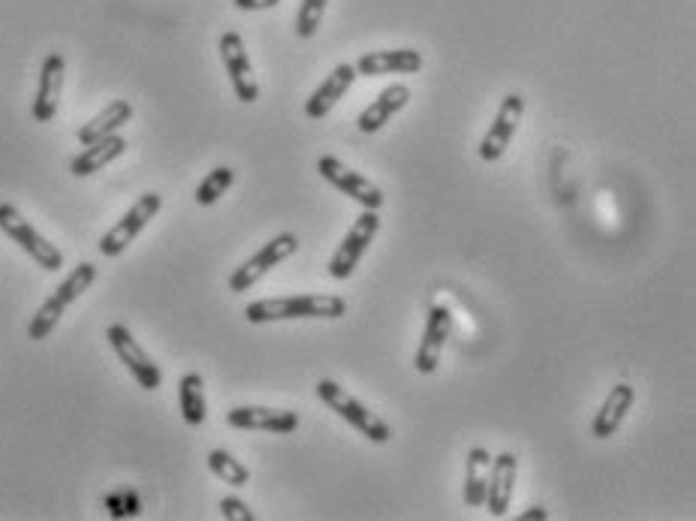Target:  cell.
I'll list each match as a JSON object with an SVG mask.
<instances>
[{
  "label": "cell",
  "instance_id": "obj_10",
  "mask_svg": "<svg viewBox=\"0 0 696 521\" xmlns=\"http://www.w3.org/2000/svg\"><path fill=\"white\" fill-rule=\"evenodd\" d=\"M221 61L226 67V75L233 82V91L241 103H257L260 99V85H257V75H253V63L248 58V49H245V39L236 31H226L221 34Z\"/></svg>",
  "mask_w": 696,
  "mask_h": 521
},
{
  "label": "cell",
  "instance_id": "obj_12",
  "mask_svg": "<svg viewBox=\"0 0 696 521\" xmlns=\"http://www.w3.org/2000/svg\"><path fill=\"white\" fill-rule=\"evenodd\" d=\"M63 75H67V61L58 51L46 55L43 70H39V85L37 99H34V121L37 125H49L55 121V115L61 109V94H63Z\"/></svg>",
  "mask_w": 696,
  "mask_h": 521
},
{
  "label": "cell",
  "instance_id": "obj_29",
  "mask_svg": "<svg viewBox=\"0 0 696 521\" xmlns=\"http://www.w3.org/2000/svg\"><path fill=\"white\" fill-rule=\"evenodd\" d=\"M522 519L524 521H528V519H543V521H546L548 512H546V509H540V507H531L528 512H522Z\"/></svg>",
  "mask_w": 696,
  "mask_h": 521
},
{
  "label": "cell",
  "instance_id": "obj_5",
  "mask_svg": "<svg viewBox=\"0 0 696 521\" xmlns=\"http://www.w3.org/2000/svg\"><path fill=\"white\" fill-rule=\"evenodd\" d=\"M298 250V238L293 233H281L272 241H266L248 262H241L236 272L229 274V293H248L250 286L260 284L266 274L290 260Z\"/></svg>",
  "mask_w": 696,
  "mask_h": 521
},
{
  "label": "cell",
  "instance_id": "obj_14",
  "mask_svg": "<svg viewBox=\"0 0 696 521\" xmlns=\"http://www.w3.org/2000/svg\"><path fill=\"white\" fill-rule=\"evenodd\" d=\"M226 425L238 431H272V435H293L298 428V413L274 407H233L226 413Z\"/></svg>",
  "mask_w": 696,
  "mask_h": 521
},
{
  "label": "cell",
  "instance_id": "obj_2",
  "mask_svg": "<svg viewBox=\"0 0 696 521\" xmlns=\"http://www.w3.org/2000/svg\"><path fill=\"white\" fill-rule=\"evenodd\" d=\"M94 281H97V265H94V262H79L73 272L67 274V281H63V284L43 301V308L34 313V320L27 323V338H31V341H46V338L58 329L67 308L85 296L87 289L94 286Z\"/></svg>",
  "mask_w": 696,
  "mask_h": 521
},
{
  "label": "cell",
  "instance_id": "obj_27",
  "mask_svg": "<svg viewBox=\"0 0 696 521\" xmlns=\"http://www.w3.org/2000/svg\"><path fill=\"white\" fill-rule=\"evenodd\" d=\"M221 516L229 521L257 519V516H253V509H248V504H245V500H238V497H224V500H221Z\"/></svg>",
  "mask_w": 696,
  "mask_h": 521
},
{
  "label": "cell",
  "instance_id": "obj_25",
  "mask_svg": "<svg viewBox=\"0 0 696 521\" xmlns=\"http://www.w3.org/2000/svg\"><path fill=\"white\" fill-rule=\"evenodd\" d=\"M233 181H236V173L229 169V166H214L212 173L205 175L202 181H199L197 187V193H193V199H197V205H202V209H209V205H214L217 199L224 197L226 190L233 187Z\"/></svg>",
  "mask_w": 696,
  "mask_h": 521
},
{
  "label": "cell",
  "instance_id": "obj_13",
  "mask_svg": "<svg viewBox=\"0 0 696 521\" xmlns=\"http://www.w3.org/2000/svg\"><path fill=\"white\" fill-rule=\"evenodd\" d=\"M449 332H452V313H449L447 305H432L428 310V320H425L423 341H420V350H416V359H413V368L420 374H435L437 365H440V353H444V344H447Z\"/></svg>",
  "mask_w": 696,
  "mask_h": 521
},
{
  "label": "cell",
  "instance_id": "obj_6",
  "mask_svg": "<svg viewBox=\"0 0 696 521\" xmlns=\"http://www.w3.org/2000/svg\"><path fill=\"white\" fill-rule=\"evenodd\" d=\"M163 209V197L161 193H145V197H139L137 202H133V209L118 221V224L106 233V236L99 238V253L103 257H109V260H115V257H121L133 241L139 238V233L145 229V226L161 214Z\"/></svg>",
  "mask_w": 696,
  "mask_h": 521
},
{
  "label": "cell",
  "instance_id": "obj_3",
  "mask_svg": "<svg viewBox=\"0 0 696 521\" xmlns=\"http://www.w3.org/2000/svg\"><path fill=\"white\" fill-rule=\"evenodd\" d=\"M317 398H320L332 413H338L344 423L353 425L362 437H368L371 443H389L392 428H389L377 413H371V410L365 407L362 401H356V398L350 395L347 389H341V386L332 383V380H320V383H317Z\"/></svg>",
  "mask_w": 696,
  "mask_h": 521
},
{
  "label": "cell",
  "instance_id": "obj_22",
  "mask_svg": "<svg viewBox=\"0 0 696 521\" xmlns=\"http://www.w3.org/2000/svg\"><path fill=\"white\" fill-rule=\"evenodd\" d=\"M178 404H181V419L190 428H199L209 416V404H205V380L202 374L190 371L178 380Z\"/></svg>",
  "mask_w": 696,
  "mask_h": 521
},
{
  "label": "cell",
  "instance_id": "obj_9",
  "mask_svg": "<svg viewBox=\"0 0 696 521\" xmlns=\"http://www.w3.org/2000/svg\"><path fill=\"white\" fill-rule=\"evenodd\" d=\"M317 173L323 175L329 185L338 187L344 197L356 199L362 209H371V212H377V209L386 202L380 187L374 185V181H368V178L356 173V169L344 166V163L338 161V157H332V154H323V157L317 161Z\"/></svg>",
  "mask_w": 696,
  "mask_h": 521
},
{
  "label": "cell",
  "instance_id": "obj_28",
  "mask_svg": "<svg viewBox=\"0 0 696 521\" xmlns=\"http://www.w3.org/2000/svg\"><path fill=\"white\" fill-rule=\"evenodd\" d=\"M238 10H245V13H260V10H272L278 7L281 0H233Z\"/></svg>",
  "mask_w": 696,
  "mask_h": 521
},
{
  "label": "cell",
  "instance_id": "obj_26",
  "mask_svg": "<svg viewBox=\"0 0 696 521\" xmlns=\"http://www.w3.org/2000/svg\"><path fill=\"white\" fill-rule=\"evenodd\" d=\"M326 3H329V0H302V7H298V15H296L298 39H311L314 34H317V27H320V22H323Z\"/></svg>",
  "mask_w": 696,
  "mask_h": 521
},
{
  "label": "cell",
  "instance_id": "obj_15",
  "mask_svg": "<svg viewBox=\"0 0 696 521\" xmlns=\"http://www.w3.org/2000/svg\"><path fill=\"white\" fill-rule=\"evenodd\" d=\"M516 476H519V459L512 452H500L492 459V471H488V488H485V507L492 519H504L510 509L512 488H516Z\"/></svg>",
  "mask_w": 696,
  "mask_h": 521
},
{
  "label": "cell",
  "instance_id": "obj_24",
  "mask_svg": "<svg viewBox=\"0 0 696 521\" xmlns=\"http://www.w3.org/2000/svg\"><path fill=\"white\" fill-rule=\"evenodd\" d=\"M209 471L221 479V483L233 485V488H245L250 483V471L236 459V455H229L226 449H214L209 452Z\"/></svg>",
  "mask_w": 696,
  "mask_h": 521
},
{
  "label": "cell",
  "instance_id": "obj_20",
  "mask_svg": "<svg viewBox=\"0 0 696 521\" xmlns=\"http://www.w3.org/2000/svg\"><path fill=\"white\" fill-rule=\"evenodd\" d=\"M125 151L127 139L118 137V133H115V137L99 139V142H91V145H85L82 154H75L73 163H70V173H73L75 178H87V175L99 173V169H106L109 163L118 161Z\"/></svg>",
  "mask_w": 696,
  "mask_h": 521
},
{
  "label": "cell",
  "instance_id": "obj_21",
  "mask_svg": "<svg viewBox=\"0 0 696 521\" xmlns=\"http://www.w3.org/2000/svg\"><path fill=\"white\" fill-rule=\"evenodd\" d=\"M130 118H133V106H130L127 99H113V103H109L99 115H94L85 127H79L75 139H79L82 145H91V142H99V139L115 137Z\"/></svg>",
  "mask_w": 696,
  "mask_h": 521
},
{
  "label": "cell",
  "instance_id": "obj_18",
  "mask_svg": "<svg viewBox=\"0 0 696 521\" xmlns=\"http://www.w3.org/2000/svg\"><path fill=\"white\" fill-rule=\"evenodd\" d=\"M408 103H411V87L401 85V82H398V85H389L386 91L377 94L374 103L365 106V113L359 115L356 127H359L365 137H371V133H377V130H384V127L389 125V118L401 113Z\"/></svg>",
  "mask_w": 696,
  "mask_h": 521
},
{
  "label": "cell",
  "instance_id": "obj_23",
  "mask_svg": "<svg viewBox=\"0 0 696 521\" xmlns=\"http://www.w3.org/2000/svg\"><path fill=\"white\" fill-rule=\"evenodd\" d=\"M488 471H492V455L483 447H473L468 452V473H464V504L471 509L485 507Z\"/></svg>",
  "mask_w": 696,
  "mask_h": 521
},
{
  "label": "cell",
  "instance_id": "obj_7",
  "mask_svg": "<svg viewBox=\"0 0 696 521\" xmlns=\"http://www.w3.org/2000/svg\"><path fill=\"white\" fill-rule=\"evenodd\" d=\"M106 341H109L115 356L121 359V365H125L127 371L133 374V380H137L142 389H149V392L161 389L163 374L161 368H157V362L151 359L149 353L142 350V344H139L137 338H133V332H130L125 323L109 325V329H106Z\"/></svg>",
  "mask_w": 696,
  "mask_h": 521
},
{
  "label": "cell",
  "instance_id": "obj_16",
  "mask_svg": "<svg viewBox=\"0 0 696 521\" xmlns=\"http://www.w3.org/2000/svg\"><path fill=\"white\" fill-rule=\"evenodd\" d=\"M359 75H413L423 70V51L416 49H386L365 51L359 61L353 63Z\"/></svg>",
  "mask_w": 696,
  "mask_h": 521
},
{
  "label": "cell",
  "instance_id": "obj_11",
  "mask_svg": "<svg viewBox=\"0 0 696 521\" xmlns=\"http://www.w3.org/2000/svg\"><path fill=\"white\" fill-rule=\"evenodd\" d=\"M522 118L524 97L522 94H507L495 115V125L488 127V133H485L483 142H480V157H483L485 163H495L507 154L512 137H516V130L522 125Z\"/></svg>",
  "mask_w": 696,
  "mask_h": 521
},
{
  "label": "cell",
  "instance_id": "obj_1",
  "mask_svg": "<svg viewBox=\"0 0 696 521\" xmlns=\"http://www.w3.org/2000/svg\"><path fill=\"white\" fill-rule=\"evenodd\" d=\"M347 313V301L341 296H284L260 298L245 308V320L253 325L278 323V320H338Z\"/></svg>",
  "mask_w": 696,
  "mask_h": 521
},
{
  "label": "cell",
  "instance_id": "obj_17",
  "mask_svg": "<svg viewBox=\"0 0 696 521\" xmlns=\"http://www.w3.org/2000/svg\"><path fill=\"white\" fill-rule=\"evenodd\" d=\"M356 75L359 73H356V67H353V63H338L335 70L326 75L323 85L317 87L311 97H308V103H305V115H308L311 121L326 118V115L335 109L338 99H344V94L353 87Z\"/></svg>",
  "mask_w": 696,
  "mask_h": 521
},
{
  "label": "cell",
  "instance_id": "obj_4",
  "mask_svg": "<svg viewBox=\"0 0 696 521\" xmlns=\"http://www.w3.org/2000/svg\"><path fill=\"white\" fill-rule=\"evenodd\" d=\"M0 229H3V236L13 238L15 245L25 250L39 269H46V272H61L63 269L61 248H55L49 238L39 236L25 214L19 212L15 205H10V202H0Z\"/></svg>",
  "mask_w": 696,
  "mask_h": 521
},
{
  "label": "cell",
  "instance_id": "obj_8",
  "mask_svg": "<svg viewBox=\"0 0 696 521\" xmlns=\"http://www.w3.org/2000/svg\"><path fill=\"white\" fill-rule=\"evenodd\" d=\"M377 233H380V214L365 209V212L356 217V224L350 226V233L344 236V241L338 245L335 253H332V260H329V274H332L335 281H347L350 274L356 272V265H359V260L365 257V250H368V245H371Z\"/></svg>",
  "mask_w": 696,
  "mask_h": 521
},
{
  "label": "cell",
  "instance_id": "obj_19",
  "mask_svg": "<svg viewBox=\"0 0 696 521\" xmlns=\"http://www.w3.org/2000/svg\"><path fill=\"white\" fill-rule=\"evenodd\" d=\"M634 401H636L634 386L618 383L615 389H610L606 401H603L600 410H597L594 425H591V435H594L597 440H606V437L615 435V431L622 428L627 410L634 407Z\"/></svg>",
  "mask_w": 696,
  "mask_h": 521
}]
</instances>
